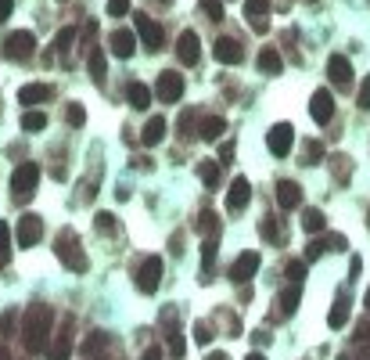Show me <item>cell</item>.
I'll use <instances>...</instances> for the list:
<instances>
[{"label":"cell","mask_w":370,"mask_h":360,"mask_svg":"<svg viewBox=\"0 0 370 360\" xmlns=\"http://www.w3.org/2000/svg\"><path fill=\"white\" fill-rule=\"evenodd\" d=\"M140 360H162V349H159V346H147V349L140 353Z\"/></svg>","instance_id":"816d5d0a"},{"label":"cell","mask_w":370,"mask_h":360,"mask_svg":"<svg viewBox=\"0 0 370 360\" xmlns=\"http://www.w3.org/2000/svg\"><path fill=\"white\" fill-rule=\"evenodd\" d=\"M176 58H180V65H198V62H201V44H198V33L183 29V33L176 37Z\"/></svg>","instance_id":"7c38bea8"},{"label":"cell","mask_w":370,"mask_h":360,"mask_svg":"<svg viewBox=\"0 0 370 360\" xmlns=\"http://www.w3.org/2000/svg\"><path fill=\"white\" fill-rule=\"evenodd\" d=\"M291 144H295V127H291V123H273V127H270L266 148H270L273 155H288Z\"/></svg>","instance_id":"9c48e42d"},{"label":"cell","mask_w":370,"mask_h":360,"mask_svg":"<svg viewBox=\"0 0 370 360\" xmlns=\"http://www.w3.org/2000/svg\"><path fill=\"white\" fill-rule=\"evenodd\" d=\"M22 130H25V134H40V130H47V115H44L40 108H25V115H22Z\"/></svg>","instance_id":"f1b7e54d"},{"label":"cell","mask_w":370,"mask_h":360,"mask_svg":"<svg viewBox=\"0 0 370 360\" xmlns=\"http://www.w3.org/2000/svg\"><path fill=\"white\" fill-rule=\"evenodd\" d=\"M166 349H169L173 356H183V349H187V342H183V335H180V332H169V335H166Z\"/></svg>","instance_id":"b9f144b4"},{"label":"cell","mask_w":370,"mask_h":360,"mask_svg":"<svg viewBox=\"0 0 370 360\" xmlns=\"http://www.w3.org/2000/svg\"><path fill=\"white\" fill-rule=\"evenodd\" d=\"M76 37H79V29H76V25H65V29L54 37V51H69V47L76 44Z\"/></svg>","instance_id":"e575fe53"},{"label":"cell","mask_w":370,"mask_h":360,"mask_svg":"<svg viewBox=\"0 0 370 360\" xmlns=\"http://www.w3.org/2000/svg\"><path fill=\"white\" fill-rule=\"evenodd\" d=\"M212 54H216V62H223V65H237L241 58H244V47L234 37H220V40H216V47H212Z\"/></svg>","instance_id":"e0dca14e"},{"label":"cell","mask_w":370,"mask_h":360,"mask_svg":"<svg viewBox=\"0 0 370 360\" xmlns=\"http://www.w3.org/2000/svg\"><path fill=\"white\" fill-rule=\"evenodd\" d=\"M345 245H349V242H345L342 234H331V238H327V249H334V252H345Z\"/></svg>","instance_id":"681fc988"},{"label":"cell","mask_w":370,"mask_h":360,"mask_svg":"<svg viewBox=\"0 0 370 360\" xmlns=\"http://www.w3.org/2000/svg\"><path fill=\"white\" fill-rule=\"evenodd\" d=\"M166 119L162 115H151L147 119V127H144V134H140V141L147 144V148H155V144H162V137H166Z\"/></svg>","instance_id":"603a6c76"},{"label":"cell","mask_w":370,"mask_h":360,"mask_svg":"<svg viewBox=\"0 0 370 360\" xmlns=\"http://www.w3.org/2000/svg\"><path fill=\"white\" fill-rule=\"evenodd\" d=\"M198 127H201V123H198V112H194V108H187V112L180 115V123H176L180 141H194V137H198Z\"/></svg>","instance_id":"484cf974"},{"label":"cell","mask_w":370,"mask_h":360,"mask_svg":"<svg viewBox=\"0 0 370 360\" xmlns=\"http://www.w3.org/2000/svg\"><path fill=\"white\" fill-rule=\"evenodd\" d=\"M220 159H223V162H230V159H234V141L220 148Z\"/></svg>","instance_id":"f5cc1de1"},{"label":"cell","mask_w":370,"mask_h":360,"mask_svg":"<svg viewBox=\"0 0 370 360\" xmlns=\"http://www.w3.org/2000/svg\"><path fill=\"white\" fill-rule=\"evenodd\" d=\"M310 115H313V123H331L334 119V98H331V90H317V94L310 98Z\"/></svg>","instance_id":"2e32d148"},{"label":"cell","mask_w":370,"mask_h":360,"mask_svg":"<svg viewBox=\"0 0 370 360\" xmlns=\"http://www.w3.org/2000/svg\"><path fill=\"white\" fill-rule=\"evenodd\" d=\"M54 256L65 263L72 274H86V266H90V259H86V252H83V245H79V234H76L72 227L58 231V238H54Z\"/></svg>","instance_id":"7a4b0ae2"},{"label":"cell","mask_w":370,"mask_h":360,"mask_svg":"<svg viewBox=\"0 0 370 360\" xmlns=\"http://www.w3.org/2000/svg\"><path fill=\"white\" fill-rule=\"evenodd\" d=\"M305 166H317V162H324V144L320 141H305V159H302Z\"/></svg>","instance_id":"74e56055"},{"label":"cell","mask_w":370,"mask_h":360,"mask_svg":"<svg viewBox=\"0 0 370 360\" xmlns=\"http://www.w3.org/2000/svg\"><path fill=\"white\" fill-rule=\"evenodd\" d=\"M15 328H18V310H4V314H0V335L11 339Z\"/></svg>","instance_id":"8d00e7d4"},{"label":"cell","mask_w":370,"mask_h":360,"mask_svg":"<svg viewBox=\"0 0 370 360\" xmlns=\"http://www.w3.org/2000/svg\"><path fill=\"white\" fill-rule=\"evenodd\" d=\"M223 130H227V123H223L220 115H205L201 127H198V137H201V141H220Z\"/></svg>","instance_id":"d4e9b609"},{"label":"cell","mask_w":370,"mask_h":360,"mask_svg":"<svg viewBox=\"0 0 370 360\" xmlns=\"http://www.w3.org/2000/svg\"><path fill=\"white\" fill-rule=\"evenodd\" d=\"M15 238H18L22 249L40 245V238H44V217L40 213H22L18 217V227H15Z\"/></svg>","instance_id":"5b68a950"},{"label":"cell","mask_w":370,"mask_h":360,"mask_svg":"<svg viewBox=\"0 0 370 360\" xmlns=\"http://www.w3.org/2000/svg\"><path fill=\"white\" fill-rule=\"evenodd\" d=\"M244 360H266V353H259V349H252L249 356H244Z\"/></svg>","instance_id":"9f6ffc18"},{"label":"cell","mask_w":370,"mask_h":360,"mask_svg":"<svg viewBox=\"0 0 370 360\" xmlns=\"http://www.w3.org/2000/svg\"><path fill=\"white\" fill-rule=\"evenodd\" d=\"M205 360H230V356H227V353H223V349H212V353H209V356H205Z\"/></svg>","instance_id":"11a10c76"},{"label":"cell","mask_w":370,"mask_h":360,"mask_svg":"<svg viewBox=\"0 0 370 360\" xmlns=\"http://www.w3.org/2000/svg\"><path fill=\"white\" fill-rule=\"evenodd\" d=\"M151 94H155V90H151L147 83H140V79H133V83L126 86V101H130L133 108H147V105H151Z\"/></svg>","instance_id":"cb8c5ba5"},{"label":"cell","mask_w":370,"mask_h":360,"mask_svg":"<svg viewBox=\"0 0 370 360\" xmlns=\"http://www.w3.org/2000/svg\"><path fill=\"white\" fill-rule=\"evenodd\" d=\"M194 342H198V346H209V342H212V328H209V324H201V321L194 324Z\"/></svg>","instance_id":"bcb514c9"},{"label":"cell","mask_w":370,"mask_h":360,"mask_svg":"<svg viewBox=\"0 0 370 360\" xmlns=\"http://www.w3.org/2000/svg\"><path fill=\"white\" fill-rule=\"evenodd\" d=\"M327 76H331V83L338 90H349L352 86V62L345 54H331L327 58Z\"/></svg>","instance_id":"4fadbf2b"},{"label":"cell","mask_w":370,"mask_h":360,"mask_svg":"<svg viewBox=\"0 0 370 360\" xmlns=\"http://www.w3.org/2000/svg\"><path fill=\"white\" fill-rule=\"evenodd\" d=\"M359 270H363V259H359V256H352V274H349V278H359Z\"/></svg>","instance_id":"db71d44e"},{"label":"cell","mask_w":370,"mask_h":360,"mask_svg":"<svg viewBox=\"0 0 370 360\" xmlns=\"http://www.w3.org/2000/svg\"><path fill=\"white\" fill-rule=\"evenodd\" d=\"M11 259V227L0 220V266H8Z\"/></svg>","instance_id":"d590c367"},{"label":"cell","mask_w":370,"mask_h":360,"mask_svg":"<svg viewBox=\"0 0 370 360\" xmlns=\"http://www.w3.org/2000/svg\"><path fill=\"white\" fill-rule=\"evenodd\" d=\"M249 198H252L249 176H234L230 180V191H227V209H230V213H241V209L249 205Z\"/></svg>","instance_id":"9a60e30c"},{"label":"cell","mask_w":370,"mask_h":360,"mask_svg":"<svg viewBox=\"0 0 370 360\" xmlns=\"http://www.w3.org/2000/svg\"><path fill=\"white\" fill-rule=\"evenodd\" d=\"M356 105H359V108H370V76H363V83H359V94H356Z\"/></svg>","instance_id":"7dc6e473"},{"label":"cell","mask_w":370,"mask_h":360,"mask_svg":"<svg viewBox=\"0 0 370 360\" xmlns=\"http://www.w3.org/2000/svg\"><path fill=\"white\" fill-rule=\"evenodd\" d=\"M198 176H201V184H205V188H220V166H216L212 159H201Z\"/></svg>","instance_id":"1f68e13d"},{"label":"cell","mask_w":370,"mask_h":360,"mask_svg":"<svg viewBox=\"0 0 370 360\" xmlns=\"http://www.w3.org/2000/svg\"><path fill=\"white\" fill-rule=\"evenodd\" d=\"M40 188V166L37 162H22L15 173H11V195L15 202H29Z\"/></svg>","instance_id":"3957f363"},{"label":"cell","mask_w":370,"mask_h":360,"mask_svg":"<svg viewBox=\"0 0 370 360\" xmlns=\"http://www.w3.org/2000/svg\"><path fill=\"white\" fill-rule=\"evenodd\" d=\"M65 119H69V127H83V123H86V108L72 101V105L65 108Z\"/></svg>","instance_id":"ab89813d"},{"label":"cell","mask_w":370,"mask_h":360,"mask_svg":"<svg viewBox=\"0 0 370 360\" xmlns=\"http://www.w3.org/2000/svg\"><path fill=\"white\" fill-rule=\"evenodd\" d=\"M302 227L310 231V234H320L327 227V217L320 213V209H305V217H302Z\"/></svg>","instance_id":"d6a6232c"},{"label":"cell","mask_w":370,"mask_h":360,"mask_svg":"<svg viewBox=\"0 0 370 360\" xmlns=\"http://www.w3.org/2000/svg\"><path fill=\"white\" fill-rule=\"evenodd\" d=\"M105 72H108L105 51L101 47H90V76H94V83H105Z\"/></svg>","instance_id":"4dcf8cb0"},{"label":"cell","mask_w":370,"mask_h":360,"mask_svg":"<svg viewBox=\"0 0 370 360\" xmlns=\"http://www.w3.org/2000/svg\"><path fill=\"white\" fill-rule=\"evenodd\" d=\"M201 11H205L212 22H223V0H201Z\"/></svg>","instance_id":"60d3db41"},{"label":"cell","mask_w":370,"mask_h":360,"mask_svg":"<svg viewBox=\"0 0 370 360\" xmlns=\"http://www.w3.org/2000/svg\"><path fill=\"white\" fill-rule=\"evenodd\" d=\"M259 69H263L266 76H277V72L284 69V58L277 54L273 47H263V51H259Z\"/></svg>","instance_id":"4316f807"},{"label":"cell","mask_w":370,"mask_h":360,"mask_svg":"<svg viewBox=\"0 0 370 360\" xmlns=\"http://www.w3.org/2000/svg\"><path fill=\"white\" fill-rule=\"evenodd\" d=\"M324 245H327V242H320V238H313V242H310V249H305V263L320 259V256H324Z\"/></svg>","instance_id":"c3c4849f"},{"label":"cell","mask_w":370,"mask_h":360,"mask_svg":"<svg viewBox=\"0 0 370 360\" xmlns=\"http://www.w3.org/2000/svg\"><path fill=\"white\" fill-rule=\"evenodd\" d=\"M94 227H98L101 234H112V231H115V217H112V213H98V217H94Z\"/></svg>","instance_id":"ee69618b"},{"label":"cell","mask_w":370,"mask_h":360,"mask_svg":"<svg viewBox=\"0 0 370 360\" xmlns=\"http://www.w3.org/2000/svg\"><path fill=\"white\" fill-rule=\"evenodd\" d=\"M51 98H54V90H51L47 83H25V86L18 90V101H22L25 108H37V105L51 101Z\"/></svg>","instance_id":"ac0fdd59"},{"label":"cell","mask_w":370,"mask_h":360,"mask_svg":"<svg viewBox=\"0 0 370 360\" xmlns=\"http://www.w3.org/2000/svg\"><path fill=\"white\" fill-rule=\"evenodd\" d=\"M162 270H166L162 256H144V259L137 263V288H140L144 295L159 292V285H162Z\"/></svg>","instance_id":"277c9868"},{"label":"cell","mask_w":370,"mask_h":360,"mask_svg":"<svg viewBox=\"0 0 370 360\" xmlns=\"http://www.w3.org/2000/svg\"><path fill=\"white\" fill-rule=\"evenodd\" d=\"M298 299H302V288L291 285L288 292H281V299H277V303H281V307H277V314H281V317H291V314L298 310Z\"/></svg>","instance_id":"83f0119b"},{"label":"cell","mask_w":370,"mask_h":360,"mask_svg":"<svg viewBox=\"0 0 370 360\" xmlns=\"http://www.w3.org/2000/svg\"><path fill=\"white\" fill-rule=\"evenodd\" d=\"M216 238H205L201 242V281H209L212 278V263H216Z\"/></svg>","instance_id":"f546056e"},{"label":"cell","mask_w":370,"mask_h":360,"mask_svg":"<svg viewBox=\"0 0 370 360\" xmlns=\"http://www.w3.org/2000/svg\"><path fill=\"white\" fill-rule=\"evenodd\" d=\"M284 274H288V278H291V281L298 285V281L305 278V259H291V263L284 266Z\"/></svg>","instance_id":"7bdbcfd3"},{"label":"cell","mask_w":370,"mask_h":360,"mask_svg":"<svg viewBox=\"0 0 370 360\" xmlns=\"http://www.w3.org/2000/svg\"><path fill=\"white\" fill-rule=\"evenodd\" d=\"M244 22L256 33H266L270 29V0H244Z\"/></svg>","instance_id":"5bb4252c"},{"label":"cell","mask_w":370,"mask_h":360,"mask_svg":"<svg viewBox=\"0 0 370 360\" xmlns=\"http://www.w3.org/2000/svg\"><path fill=\"white\" fill-rule=\"evenodd\" d=\"M37 51V37L29 33V29H15V33L4 37V54L15 58V62H25V58H33Z\"/></svg>","instance_id":"8992f818"},{"label":"cell","mask_w":370,"mask_h":360,"mask_svg":"<svg viewBox=\"0 0 370 360\" xmlns=\"http://www.w3.org/2000/svg\"><path fill=\"white\" fill-rule=\"evenodd\" d=\"M162 4H166V0H162Z\"/></svg>","instance_id":"94428289"},{"label":"cell","mask_w":370,"mask_h":360,"mask_svg":"<svg viewBox=\"0 0 370 360\" xmlns=\"http://www.w3.org/2000/svg\"><path fill=\"white\" fill-rule=\"evenodd\" d=\"M259 263H263L259 252H252V249L241 252V256L230 263V281H234V285H249V281L259 274Z\"/></svg>","instance_id":"52a82bcc"},{"label":"cell","mask_w":370,"mask_h":360,"mask_svg":"<svg viewBox=\"0 0 370 360\" xmlns=\"http://www.w3.org/2000/svg\"><path fill=\"white\" fill-rule=\"evenodd\" d=\"M72 328H76L72 317L61 321L58 335H54V342H51V349H47V360H69V356H72Z\"/></svg>","instance_id":"30bf717a"},{"label":"cell","mask_w":370,"mask_h":360,"mask_svg":"<svg viewBox=\"0 0 370 360\" xmlns=\"http://www.w3.org/2000/svg\"><path fill=\"white\" fill-rule=\"evenodd\" d=\"M51 332H54V310L47 303H29L22 314V342L25 353H44L51 349Z\"/></svg>","instance_id":"6da1fadb"},{"label":"cell","mask_w":370,"mask_h":360,"mask_svg":"<svg viewBox=\"0 0 370 360\" xmlns=\"http://www.w3.org/2000/svg\"><path fill=\"white\" fill-rule=\"evenodd\" d=\"M108 15H112V18L130 15V0H108Z\"/></svg>","instance_id":"f6af8a7d"},{"label":"cell","mask_w":370,"mask_h":360,"mask_svg":"<svg viewBox=\"0 0 370 360\" xmlns=\"http://www.w3.org/2000/svg\"><path fill=\"white\" fill-rule=\"evenodd\" d=\"M155 98H159V101H166V105L180 101V98H183V76H180V72H173V69L159 72V83H155Z\"/></svg>","instance_id":"ba28073f"},{"label":"cell","mask_w":370,"mask_h":360,"mask_svg":"<svg viewBox=\"0 0 370 360\" xmlns=\"http://www.w3.org/2000/svg\"><path fill=\"white\" fill-rule=\"evenodd\" d=\"M108 47H112L115 58H133V51H137V33H130V29H119V33H112Z\"/></svg>","instance_id":"ffe728a7"},{"label":"cell","mask_w":370,"mask_h":360,"mask_svg":"<svg viewBox=\"0 0 370 360\" xmlns=\"http://www.w3.org/2000/svg\"><path fill=\"white\" fill-rule=\"evenodd\" d=\"M366 227H370V209H366Z\"/></svg>","instance_id":"91938a15"},{"label":"cell","mask_w":370,"mask_h":360,"mask_svg":"<svg viewBox=\"0 0 370 360\" xmlns=\"http://www.w3.org/2000/svg\"><path fill=\"white\" fill-rule=\"evenodd\" d=\"M259 234L266 238V242H277V238H281V227H277V217H266V220L259 224Z\"/></svg>","instance_id":"f35d334b"},{"label":"cell","mask_w":370,"mask_h":360,"mask_svg":"<svg viewBox=\"0 0 370 360\" xmlns=\"http://www.w3.org/2000/svg\"><path fill=\"white\" fill-rule=\"evenodd\" d=\"M11 11H15V0H0V22H8Z\"/></svg>","instance_id":"f907efd6"},{"label":"cell","mask_w":370,"mask_h":360,"mask_svg":"<svg viewBox=\"0 0 370 360\" xmlns=\"http://www.w3.org/2000/svg\"><path fill=\"white\" fill-rule=\"evenodd\" d=\"M363 303H366V314H370V288H366V295H363Z\"/></svg>","instance_id":"680465c9"},{"label":"cell","mask_w":370,"mask_h":360,"mask_svg":"<svg viewBox=\"0 0 370 360\" xmlns=\"http://www.w3.org/2000/svg\"><path fill=\"white\" fill-rule=\"evenodd\" d=\"M112 346V332H105V328H98V332H90L83 339V356L86 360H101V353Z\"/></svg>","instance_id":"d6986e66"},{"label":"cell","mask_w":370,"mask_h":360,"mask_svg":"<svg viewBox=\"0 0 370 360\" xmlns=\"http://www.w3.org/2000/svg\"><path fill=\"white\" fill-rule=\"evenodd\" d=\"M349 314H352V299H349V295L342 292V295H338V299H334V303H331V314H327V324H331V328H345Z\"/></svg>","instance_id":"7402d4cb"},{"label":"cell","mask_w":370,"mask_h":360,"mask_svg":"<svg viewBox=\"0 0 370 360\" xmlns=\"http://www.w3.org/2000/svg\"><path fill=\"white\" fill-rule=\"evenodd\" d=\"M277 205H281V209L302 205V188L295 184V180H281V184H277Z\"/></svg>","instance_id":"44dd1931"},{"label":"cell","mask_w":370,"mask_h":360,"mask_svg":"<svg viewBox=\"0 0 370 360\" xmlns=\"http://www.w3.org/2000/svg\"><path fill=\"white\" fill-rule=\"evenodd\" d=\"M0 360H15V356H11L8 349H0Z\"/></svg>","instance_id":"6f0895ef"},{"label":"cell","mask_w":370,"mask_h":360,"mask_svg":"<svg viewBox=\"0 0 370 360\" xmlns=\"http://www.w3.org/2000/svg\"><path fill=\"white\" fill-rule=\"evenodd\" d=\"M198 231H205L209 238H216V234H220V217H216L212 209H205V213L198 217Z\"/></svg>","instance_id":"836d02e7"},{"label":"cell","mask_w":370,"mask_h":360,"mask_svg":"<svg viewBox=\"0 0 370 360\" xmlns=\"http://www.w3.org/2000/svg\"><path fill=\"white\" fill-rule=\"evenodd\" d=\"M133 22H137V37L144 40V47L155 54V51H162L166 47V37H162V29H159V22H151L147 15H133Z\"/></svg>","instance_id":"8fae6325"}]
</instances>
